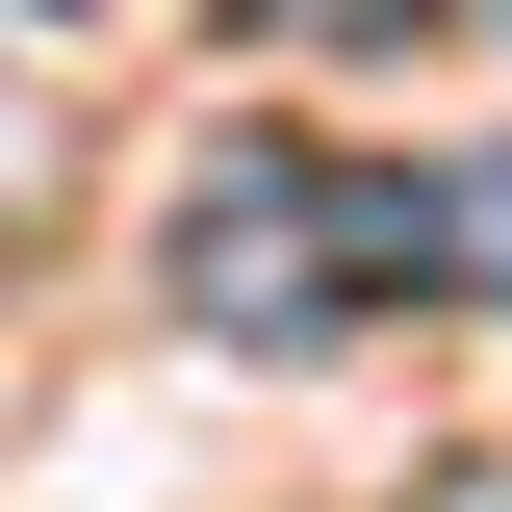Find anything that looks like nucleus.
Masks as SVG:
<instances>
[{
	"label": "nucleus",
	"mask_w": 512,
	"mask_h": 512,
	"mask_svg": "<svg viewBox=\"0 0 512 512\" xmlns=\"http://www.w3.org/2000/svg\"><path fill=\"white\" fill-rule=\"evenodd\" d=\"M436 282L512 308V180H359V154H282V128H231L180 180V308L231 359H333L359 308H436Z\"/></svg>",
	"instance_id": "obj_1"
},
{
	"label": "nucleus",
	"mask_w": 512,
	"mask_h": 512,
	"mask_svg": "<svg viewBox=\"0 0 512 512\" xmlns=\"http://www.w3.org/2000/svg\"><path fill=\"white\" fill-rule=\"evenodd\" d=\"M231 26H282V52H333V26H410V0H231Z\"/></svg>",
	"instance_id": "obj_2"
},
{
	"label": "nucleus",
	"mask_w": 512,
	"mask_h": 512,
	"mask_svg": "<svg viewBox=\"0 0 512 512\" xmlns=\"http://www.w3.org/2000/svg\"><path fill=\"white\" fill-rule=\"evenodd\" d=\"M487 26H512V0H487Z\"/></svg>",
	"instance_id": "obj_5"
},
{
	"label": "nucleus",
	"mask_w": 512,
	"mask_h": 512,
	"mask_svg": "<svg viewBox=\"0 0 512 512\" xmlns=\"http://www.w3.org/2000/svg\"><path fill=\"white\" fill-rule=\"evenodd\" d=\"M52 26H77V0H52Z\"/></svg>",
	"instance_id": "obj_4"
},
{
	"label": "nucleus",
	"mask_w": 512,
	"mask_h": 512,
	"mask_svg": "<svg viewBox=\"0 0 512 512\" xmlns=\"http://www.w3.org/2000/svg\"><path fill=\"white\" fill-rule=\"evenodd\" d=\"M461 512H512V461H487V487H461Z\"/></svg>",
	"instance_id": "obj_3"
}]
</instances>
